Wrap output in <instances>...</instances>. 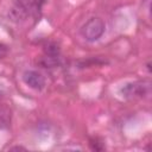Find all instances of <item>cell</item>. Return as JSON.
Segmentation results:
<instances>
[{"instance_id": "obj_7", "label": "cell", "mask_w": 152, "mask_h": 152, "mask_svg": "<svg viewBox=\"0 0 152 152\" xmlns=\"http://www.w3.org/2000/svg\"><path fill=\"white\" fill-rule=\"evenodd\" d=\"M11 150H26L25 147H21V146H15V147H12Z\"/></svg>"}, {"instance_id": "obj_5", "label": "cell", "mask_w": 152, "mask_h": 152, "mask_svg": "<svg viewBox=\"0 0 152 152\" xmlns=\"http://www.w3.org/2000/svg\"><path fill=\"white\" fill-rule=\"evenodd\" d=\"M44 53H45V56L58 58V57H59V48H58L57 44L50 42V43H48V44L44 46Z\"/></svg>"}, {"instance_id": "obj_2", "label": "cell", "mask_w": 152, "mask_h": 152, "mask_svg": "<svg viewBox=\"0 0 152 152\" xmlns=\"http://www.w3.org/2000/svg\"><path fill=\"white\" fill-rule=\"evenodd\" d=\"M23 81L26 86H28L34 90H42L45 87L44 76L36 70H26L23 74Z\"/></svg>"}, {"instance_id": "obj_3", "label": "cell", "mask_w": 152, "mask_h": 152, "mask_svg": "<svg viewBox=\"0 0 152 152\" xmlns=\"http://www.w3.org/2000/svg\"><path fill=\"white\" fill-rule=\"evenodd\" d=\"M145 89L146 87L142 84V82H129L121 87L120 94L126 99H132L137 96L142 97V95L145 94Z\"/></svg>"}, {"instance_id": "obj_4", "label": "cell", "mask_w": 152, "mask_h": 152, "mask_svg": "<svg viewBox=\"0 0 152 152\" xmlns=\"http://www.w3.org/2000/svg\"><path fill=\"white\" fill-rule=\"evenodd\" d=\"M11 122V110L6 107H0V129L8 127Z\"/></svg>"}, {"instance_id": "obj_1", "label": "cell", "mask_w": 152, "mask_h": 152, "mask_svg": "<svg viewBox=\"0 0 152 152\" xmlns=\"http://www.w3.org/2000/svg\"><path fill=\"white\" fill-rule=\"evenodd\" d=\"M104 21L101 18L93 17L81 27V34L86 40L95 42L102 37V34L104 33Z\"/></svg>"}, {"instance_id": "obj_6", "label": "cell", "mask_w": 152, "mask_h": 152, "mask_svg": "<svg viewBox=\"0 0 152 152\" xmlns=\"http://www.w3.org/2000/svg\"><path fill=\"white\" fill-rule=\"evenodd\" d=\"M7 52H8V49H7V46L0 43V59H2V58H4V57L7 55Z\"/></svg>"}]
</instances>
